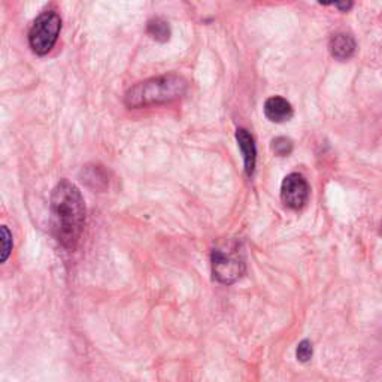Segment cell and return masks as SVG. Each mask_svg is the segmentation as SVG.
<instances>
[{
  "instance_id": "cell-1",
  "label": "cell",
  "mask_w": 382,
  "mask_h": 382,
  "mask_svg": "<svg viewBox=\"0 0 382 382\" xmlns=\"http://www.w3.org/2000/svg\"><path fill=\"white\" fill-rule=\"evenodd\" d=\"M51 224L56 239L67 249H75L85 224V203L80 188L62 179L51 196Z\"/></svg>"
},
{
  "instance_id": "cell-2",
  "label": "cell",
  "mask_w": 382,
  "mask_h": 382,
  "mask_svg": "<svg viewBox=\"0 0 382 382\" xmlns=\"http://www.w3.org/2000/svg\"><path fill=\"white\" fill-rule=\"evenodd\" d=\"M187 89V80L179 75L169 74L154 76L130 87L124 95V103L128 108L159 105V103L177 100L181 95L186 94Z\"/></svg>"
},
{
  "instance_id": "cell-3",
  "label": "cell",
  "mask_w": 382,
  "mask_h": 382,
  "mask_svg": "<svg viewBox=\"0 0 382 382\" xmlns=\"http://www.w3.org/2000/svg\"><path fill=\"white\" fill-rule=\"evenodd\" d=\"M60 30H62V19L56 11L42 12L36 20L33 21L29 32V43L33 53L38 56L48 54L58 39Z\"/></svg>"
},
{
  "instance_id": "cell-4",
  "label": "cell",
  "mask_w": 382,
  "mask_h": 382,
  "mask_svg": "<svg viewBox=\"0 0 382 382\" xmlns=\"http://www.w3.org/2000/svg\"><path fill=\"white\" fill-rule=\"evenodd\" d=\"M244 271L245 265L238 256L227 254L220 249H215L212 253V272L216 281L232 284L239 280Z\"/></svg>"
},
{
  "instance_id": "cell-5",
  "label": "cell",
  "mask_w": 382,
  "mask_h": 382,
  "mask_svg": "<svg viewBox=\"0 0 382 382\" xmlns=\"http://www.w3.org/2000/svg\"><path fill=\"white\" fill-rule=\"evenodd\" d=\"M309 197L308 181L299 173H290L281 186V201L290 210H302Z\"/></svg>"
},
{
  "instance_id": "cell-6",
  "label": "cell",
  "mask_w": 382,
  "mask_h": 382,
  "mask_svg": "<svg viewBox=\"0 0 382 382\" xmlns=\"http://www.w3.org/2000/svg\"><path fill=\"white\" fill-rule=\"evenodd\" d=\"M293 114L294 112L290 102L280 95H273L265 103V115L273 123H285V121L291 120Z\"/></svg>"
},
{
  "instance_id": "cell-7",
  "label": "cell",
  "mask_w": 382,
  "mask_h": 382,
  "mask_svg": "<svg viewBox=\"0 0 382 382\" xmlns=\"http://www.w3.org/2000/svg\"><path fill=\"white\" fill-rule=\"evenodd\" d=\"M236 141L239 144V148L244 155L245 161V172L247 175L251 177L256 169V159H257V150L254 144V137L249 135L248 130L245 128H238L236 132Z\"/></svg>"
},
{
  "instance_id": "cell-8",
  "label": "cell",
  "mask_w": 382,
  "mask_h": 382,
  "mask_svg": "<svg viewBox=\"0 0 382 382\" xmlns=\"http://www.w3.org/2000/svg\"><path fill=\"white\" fill-rule=\"evenodd\" d=\"M355 51V41L346 33H336L330 39V53L337 60H348Z\"/></svg>"
},
{
  "instance_id": "cell-9",
  "label": "cell",
  "mask_w": 382,
  "mask_h": 382,
  "mask_svg": "<svg viewBox=\"0 0 382 382\" xmlns=\"http://www.w3.org/2000/svg\"><path fill=\"white\" fill-rule=\"evenodd\" d=\"M82 181L87 186L93 190H103L108 187L109 182V175L108 170L100 166V164H91V166H85L82 169Z\"/></svg>"
},
{
  "instance_id": "cell-10",
  "label": "cell",
  "mask_w": 382,
  "mask_h": 382,
  "mask_svg": "<svg viewBox=\"0 0 382 382\" xmlns=\"http://www.w3.org/2000/svg\"><path fill=\"white\" fill-rule=\"evenodd\" d=\"M146 32L150 36L159 42H168L170 39V25L163 19H153L146 25Z\"/></svg>"
},
{
  "instance_id": "cell-11",
  "label": "cell",
  "mask_w": 382,
  "mask_h": 382,
  "mask_svg": "<svg viewBox=\"0 0 382 382\" xmlns=\"http://www.w3.org/2000/svg\"><path fill=\"white\" fill-rule=\"evenodd\" d=\"M0 242H2V251H0V262H6L8 257H10L12 251V236L8 227L2 225L0 227Z\"/></svg>"
},
{
  "instance_id": "cell-12",
  "label": "cell",
  "mask_w": 382,
  "mask_h": 382,
  "mask_svg": "<svg viewBox=\"0 0 382 382\" xmlns=\"http://www.w3.org/2000/svg\"><path fill=\"white\" fill-rule=\"evenodd\" d=\"M272 150L280 157H285V155H289L293 151V142L289 137H276L272 142Z\"/></svg>"
},
{
  "instance_id": "cell-13",
  "label": "cell",
  "mask_w": 382,
  "mask_h": 382,
  "mask_svg": "<svg viewBox=\"0 0 382 382\" xmlns=\"http://www.w3.org/2000/svg\"><path fill=\"white\" fill-rule=\"evenodd\" d=\"M312 354H314V350H312V344L309 341H302L297 346V351H296L299 361H302V363L309 361L312 359Z\"/></svg>"
},
{
  "instance_id": "cell-14",
  "label": "cell",
  "mask_w": 382,
  "mask_h": 382,
  "mask_svg": "<svg viewBox=\"0 0 382 382\" xmlns=\"http://www.w3.org/2000/svg\"><path fill=\"white\" fill-rule=\"evenodd\" d=\"M336 6L341 8V10H344V11H346V10H350L352 3H336Z\"/></svg>"
}]
</instances>
